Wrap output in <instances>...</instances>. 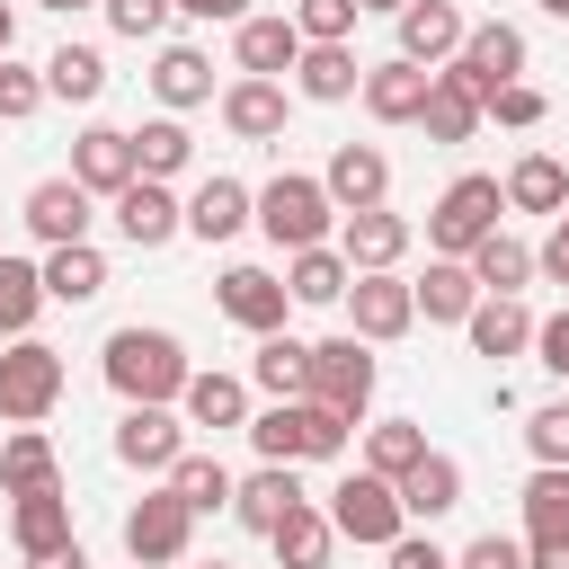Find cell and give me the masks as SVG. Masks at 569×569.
Returning <instances> with one entry per match:
<instances>
[{"mask_svg": "<svg viewBox=\"0 0 569 569\" xmlns=\"http://www.w3.org/2000/svg\"><path fill=\"white\" fill-rule=\"evenodd\" d=\"M480 116H498L507 133H533V124H542V89H533V80H507V89H498Z\"/></svg>", "mask_w": 569, "mask_h": 569, "instance_id": "49", "label": "cell"}, {"mask_svg": "<svg viewBox=\"0 0 569 569\" xmlns=\"http://www.w3.org/2000/svg\"><path fill=\"white\" fill-rule=\"evenodd\" d=\"M418 453H427V427H418V418H373V427H365V462H356V471H373V480H400Z\"/></svg>", "mask_w": 569, "mask_h": 569, "instance_id": "42", "label": "cell"}, {"mask_svg": "<svg viewBox=\"0 0 569 569\" xmlns=\"http://www.w3.org/2000/svg\"><path fill=\"white\" fill-rule=\"evenodd\" d=\"M409 213H391V204H365V213H338V258L356 267V276H391L400 258H409Z\"/></svg>", "mask_w": 569, "mask_h": 569, "instance_id": "13", "label": "cell"}, {"mask_svg": "<svg viewBox=\"0 0 569 569\" xmlns=\"http://www.w3.org/2000/svg\"><path fill=\"white\" fill-rule=\"evenodd\" d=\"M356 9H365V18H373V9H382V18H400V9H409V0H356Z\"/></svg>", "mask_w": 569, "mask_h": 569, "instance_id": "59", "label": "cell"}, {"mask_svg": "<svg viewBox=\"0 0 569 569\" xmlns=\"http://www.w3.org/2000/svg\"><path fill=\"white\" fill-rule=\"evenodd\" d=\"M284 89L311 98V107H347L365 89V62H356V44H302L293 71H284Z\"/></svg>", "mask_w": 569, "mask_h": 569, "instance_id": "19", "label": "cell"}, {"mask_svg": "<svg viewBox=\"0 0 569 569\" xmlns=\"http://www.w3.org/2000/svg\"><path fill=\"white\" fill-rule=\"evenodd\" d=\"M462 338H471V356H489V365L525 356V347H533V311H525V293H480L471 320H462Z\"/></svg>", "mask_w": 569, "mask_h": 569, "instance_id": "24", "label": "cell"}, {"mask_svg": "<svg viewBox=\"0 0 569 569\" xmlns=\"http://www.w3.org/2000/svg\"><path fill=\"white\" fill-rule=\"evenodd\" d=\"M36 107H44V71H27V62L9 53V62H0V124H27Z\"/></svg>", "mask_w": 569, "mask_h": 569, "instance_id": "48", "label": "cell"}, {"mask_svg": "<svg viewBox=\"0 0 569 569\" xmlns=\"http://www.w3.org/2000/svg\"><path fill=\"white\" fill-rule=\"evenodd\" d=\"M53 400H62V347L9 338L0 347V418L9 427H36V418H53Z\"/></svg>", "mask_w": 569, "mask_h": 569, "instance_id": "7", "label": "cell"}, {"mask_svg": "<svg viewBox=\"0 0 569 569\" xmlns=\"http://www.w3.org/2000/svg\"><path fill=\"white\" fill-rule=\"evenodd\" d=\"M533 365H542L551 382H569V302H560L551 320H533Z\"/></svg>", "mask_w": 569, "mask_h": 569, "instance_id": "51", "label": "cell"}, {"mask_svg": "<svg viewBox=\"0 0 569 569\" xmlns=\"http://www.w3.org/2000/svg\"><path fill=\"white\" fill-rule=\"evenodd\" d=\"M36 9H53V18H71V9H98V0H36Z\"/></svg>", "mask_w": 569, "mask_h": 569, "instance_id": "58", "label": "cell"}, {"mask_svg": "<svg viewBox=\"0 0 569 569\" xmlns=\"http://www.w3.org/2000/svg\"><path fill=\"white\" fill-rule=\"evenodd\" d=\"M347 436H356V418H338V409H320V400H267V409L249 418L258 462H338Z\"/></svg>", "mask_w": 569, "mask_h": 569, "instance_id": "3", "label": "cell"}, {"mask_svg": "<svg viewBox=\"0 0 569 569\" xmlns=\"http://www.w3.org/2000/svg\"><path fill=\"white\" fill-rule=\"evenodd\" d=\"M320 187H329V204H338V213L391 204V160H382V142H338V151H329V169H320Z\"/></svg>", "mask_w": 569, "mask_h": 569, "instance_id": "15", "label": "cell"}, {"mask_svg": "<svg viewBox=\"0 0 569 569\" xmlns=\"http://www.w3.org/2000/svg\"><path fill=\"white\" fill-rule=\"evenodd\" d=\"M27 569H89V551H80V542H62V551H44V560H27Z\"/></svg>", "mask_w": 569, "mask_h": 569, "instance_id": "56", "label": "cell"}, {"mask_svg": "<svg viewBox=\"0 0 569 569\" xmlns=\"http://www.w3.org/2000/svg\"><path fill=\"white\" fill-rule=\"evenodd\" d=\"M498 213H507L498 178H489V169H462V178L427 204V249H436V258H471V249L498 231Z\"/></svg>", "mask_w": 569, "mask_h": 569, "instance_id": "4", "label": "cell"}, {"mask_svg": "<svg viewBox=\"0 0 569 569\" xmlns=\"http://www.w3.org/2000/svg\"><path fill=\"white\" fill-rule=\"evenodd\" d=\"M516 507H525V542H533V533H569V471H542V462H533V480H525Z\"/></svg>", "mask_w": 569, "mask_h": 569, "instance_id": "44", "label": "cell"}, {"mask_svg": "<svg viewBox=\"0 0 569 569\" xmlns=\"http://www.w3.org/2000/svg\"><path fill=\"white\" fill-rule=\"evenodd\" d=\"M98 9H107V27L133 36V44H160L169 18H178V0H98Z\"/></svg>", "mask_w": 569, "mask_h": 569, "instance_id": "47", "label": "cell"}, {"mask_svg": "<svg viewBox=\"0 0 569 569\" xmlns=\"http://www.w3.org/2000/svg\"><path fill=\"white\" fill-rule=\"evenodd\" d=\"M0 489H9V498L62 489V453H53L44 427H9V436H0Z\"/></svg>", "mask_w": 569, "mask_h": 569, "instance_id": "31", "label": "cell"}, {"mask_svg": "<svg viewBox=\"0 0 569 569\" xmlns=\"http://www.w3.org/2000/svg\"><path fill=\"white\" fill-rule=\"evenodd\" d=\"M293 53H302V36H293V18H276V9H267V18L249 9V18L231 27V62H240V80H284Z\"/></svg>", "mask_w": 569, "mask_h": 569, "instance_id": "22", "label": "cell"}, {"mask_svg": "<svg viewBox=\"0 0 569 569\" xmlns=\"http://www.w3.org/2000/svg\"><path fill=\"white\" fill-rule=\"evenodd\" d=\"M204 569H231V560H204Z\"/></svg>", "mask_w": 569, "mask_h": 569, "instance_id": "61", "label": "cell"}, {"mask_svg": "<svg viewBox=\"0 0 569 569\" xmlns=\"http://www.w3.org/2000/svg\"><path fill=\"white\" fill-rule=\"evenodd\" d=\"M249 382H258L267 400H302V382H311V338L267 329V338H258V356H249Z\"/></svg>", "mask_w": 569, "mask_h": 569, "instance_id": "35", "label": "cell"}, {"mask_svg": "<svg viewBox=\"0 0 569 569\" xmlns=\"http://www.w3.org/2000/svg\"><path fill=\"white\" fill-rule=\"evenodd\" d=\"M427 80H436V71H418V62H400V53H391V62H365V89H356V98H365V116H373V124H418Z\"/></svg>", "mask_w": 569, "mask_h": 569, "instance_id": "26", "label": "cell"}, {"mask_svg": "<svg viewBox=\"0 0 569 569\" xmlns=\"http://www.w3.org/2000/svg\"><path fill=\"white\" fill-rule=\"evenodd\" d=\"M338 311H347V338H365V347H391V338L418 329V302H409V276L400 267L391 276H356Z\"/></svg>", "mask_w": 569, "mask_h": 569, "instance_id": "10", "label": "cell"}, {"mask_svg": "<svg viewBox=\"0 0 569 569\" xmlns=\"http://www.w3.org/2000/svg\"><path fill=\"white\" fill-rule=\"evenodd\" d=\"M36 276H44V302H71V311H80V302H98V293H107V249H98V240L44 249V258H36Z\"/></svg>", "mask_w": 569, "mask_h": 569, "instance_id": "29", "label": "cell"}, {"mask_svg": "<svg viewBox=\"0 0 569 569\" xmlns=\"http://www.w3.org/2000/svg\"><path fill=\"white\" fill-rule=\"evenodd\" d=\"M373 382H382L373 347L338 329V338L311 347V382H302V400H320V409H338V418H365V409H373Z\"/></svg>", "mask_w": 569, "mask_h": 569, "instance_id": "5", "label": "cell"}, {"mask_svg": "<svg viewBox=\"0 0 569 569\" xmlns=\"http://www.w3.org/2000/svg\"><path fill=\"white\" fill-rule=\"evenodd\" d=\"M71 178L89 196H124L133 187V133L124 124H80L71 133Z\"/></svg>", "mask_w": 569, "mask_h": 569, "instance_id": "20", "label": "cell"}, {"mask_svg": "<svg viewBox=\"0 0 569 569\" xmlns=\"http://www.w3.org/2000/svg\"><path fill=\"white\" fill-rule=\"evenodd\" d=\"M462 36H471V18L453 0H409L400 9V62H418V71H445L462 53Z\"/></svg>", "mask_w": 569, "mask_h": 569, "instance_id": "18", "label": "cell"}, {"mask_svg": "<svg viewBox=\"0 0 569 569\" xmlns=\"http://www.w3.org/2000/svg\"><path fill=\"white\" fill-rule=\"evenodd\" d=\"M462 267H471V284H480V293H525V284H533V249H525L507 222H498V231H489Z\"/></svg>", "mask_w": 569, "mask_h": 569, "instance_id": "39", "label": "cell"}, {"mask_svg": "<svg viewBox=\"0 0 569 569\" xmlns=\"http://www.w3.org/2000/svg\"><path fill=\"white\" fill-rule=\"evenodd\" d=\"M267 551H276V569H329V551H338V525H329V507H293L276 533H267Z\"/></svg>", "mask_w": 569, "mask_h": 569, "instance_id": "36", "label": "cell"}, {"mask_svg": "<svg viewBox=\"0 0 569 569\" xmlns=\"http://www.w3.org/2000/svg\"><path fill=\"white\" fill-rule=\"evenodd\" d=\"M498 196H507V213H560V204H569V169H560L551 151H525V160L498 178Z\"/></svg>", "mask_w": 569, "mask_h": 569, "instance_id": "37", "label": "cell"}, {"mask_svg": "<svg viewBox=\"0 0 569 569\" xmlns=\"http://www.w3.org/2000/svg\"><path fill=\"white\" fill-rule=\"evenodd\" d=\"M284 18H293V36H302V44H347L365 9H356V0H293Z\"/></svg>", "mask_w": 569, "mask_h": 569, "instance_id": "45", "label": "cell"}, {"mask_svg": "<svg viewBox=\"0 0 569 569\" xmlns=\"http://www.w3.org/2000/svg\"><path fill=\"white\" fill-rule=\"evenodd\" d=\"M178 418H187V427H213V436H222V427H249V382H240V373H204V365H196V373H187V391H178Z\"/></svg>", "mask_w": 569, "mask_h": 569, "instance_id": "33", "label": "cell"}, {"mask_svg": "<svg viewBox=\"0 0 569 569\" xmlns=\"http://www.w3.org/2000/svg\"><path fill=\"white\" fill-rule=\"evenodd\" d=\"M249 231V187L240 178H204L196 196H187V240H204V249H222V240H240Z\"/></svg>", "mask_w": 569, "mask_h": 569, "instance_id": "28", "label": "cell"}, {"mask_svg": "<svg viewBox=\"0 0 569 569\" xmlns=\"http://www.w3.org/2000/svg\"><path fill=\"white\" fill-rule=\"evenodd\" d=\"M89 204H98V196H89L80 178H36L27 204H18V222H27L44 249H71V240H89V222H98Z\"/></svg>", "mask_w": 569, "mask_h": 569, "instance_id": "14", "label": "cell"}, {"mask_svg": "<svg viewBox=\"0 0 569 569\" xmlns=\"http://www.w3.org/2000/svg\"><path fill=\"white\" fill-rule=\"evenodd\" d=\"M525 453H533L542 471H569V400H542V409L525 418Z\"/></svg>", "mask_w": 569, "mask_h": 569, "instance_id": "46", "label": "cell"}, {"mask_svg": "<svg viewBox=\"0 0 569 569\" xmlns=\"http://www.w3.org/2000/svg\"><path fill=\"white\" fill-rule=\"evenodd\" d=\"M187 542H196V516L178 507L169 480L124 507V560H133V569H169V560H187Z\"/></svg>", "mask_w": 569, "mask_h": 569, "instance_id": "8", "label": "cell"}, {"mask_svg": "<svg viewBox=\"0 0 569 569\" xmlns=\"http://www.w3.org/2000/svg\"><path fill=\"white\" fill-rule=\"evenodd\" d=\"M9 542H18V560H44V551L80 542V533H71V489H36V498H9Z\"/></svg>", "mask_w": 569, "mask_h": 569, "instance_id": "27", "label": "cell"}, {"mask_svg": "<svg viewBox=\"0 0 569 569\" xmlns=\"http://www.w3.org/2000/svg\"><path fill=\"white\" fill-rule=\"evenodd\" d=\"M151 98H160V116L213 107V53L204 44H160L151 53Z\"/></svg>", "mask_w": 569, "mask_h": 569, "instance_id": "23", "label": "cell"}, {"mask_svg": "<svg viewBox=\"0 0 569 569\" xmlns=\"http://www.w3.org/2000/svg\"><path fill=\"white\" fill-rule=\"evenodd\" d=\"M9 44H18V9L0 0V62H9Z\"/></svg>", "mask_w": 569, "mask_h": 569, "instance_id": "57", "label": "cell"}, {"mask_svg": "<svg viewBox=\"0 0 569 569\" xmlns=\"http://www.w3.org/2000/svg\"><path fill=\"white\" fill-rule=\"evenodd\" d=\"M525 569H569V533H533L525 542Z\"/></svg>", "mask_w": 569, "mask_h": 569, "instance_id": "55", "label": "cell"}, {"mask_svg": "<svg viewBox=\"0 0 569 569\" xmlns=\"http://www.w3.org/2000/svg\"><path fill=\"white\" fill-rule=\"evenodd\" d=\"M533 276H551V284H560V293H569V204H560V213H551V240H542V249H533Z\"/></svg>", "mask_w": 569, "mask_h": 569, "instance_id": "53", "label": "cell"}, {"mask_svg": "<svg viewBox=\"0 0 569 569\" xmlns=\"http://www.w3.org/2000/svg\"><path fill=\"white\" fill-rule=\"evenodd\" d=\"M347 284H356V267L338 258V240H320V249H293V258H284V293H293V302H311V311H338V302H347Z\"/></svg>", "mask_w": 569, "mask_h": 569, "instance_id": "32", "label": "cell"}, {"mask_svg": "<svg viewBox=\"0 0 569 569\" xmlns=\"http://www.w3.org/2000/svg\"><path fill=\"white\" fill-rule=\"evenodd\" d=\"M249 222L293 258V249H320V240L338 231V204H329V187H320L311 169H276L267 187H249Z\"/></svg>", "mask_w": 569, "mask_h": 569, "instance_id": "2", "label": "cell"}, {"mask_svg": "<svg viewBox=\"0 0 569 569\" xmlns=\"http://www.w3.org/2000/svg\"><path fill=\"white\" fill-rule=\"evenodd\" d=\"M116 204V231L133 240V249H169L178 231H187V196H169L160 178H133L124 196H107Z\"/></svg>", "mask_w": 569, "mask_h": 569, "instance_id": "16", "label": "cell"}, {"mask_svg": "<svg viewBox=\"0 0 569 569\" xmlns=\"http://www.w3.org/2000/svg\"><path fill=\"white\" fill-rule=\"evenodd\" d=\"M382 560H391V569H453V551H445L436 533H418V525H409V533H400Z\"/></svg>", "mask_w": 569, "mask_h": 569, "instance_id": "52", "label": "cell"}, {"mask_svg": "<svg viewBox=\"0 0 569 569\" xmlns=\"http://www.w3.org/2000/svg\"><path fill=\"white\" fill-rule=\"evenodd\" d=\"M418 133L436 142V151H453V142H471L480 133V98L453 80V71H436L427 80V107H418Z\"/></svg>", "mask_w": 569, "mask_h": 569, "instance_id": "34", "label": "cell"}, {"mask_svg": "<svg viewBox=\"0 0 569 569\" xmlns=\"http://www.w3.org/2000/svg\"><path fill=\"white\" fill-rule=\"evenodd\" d=\"M178 18H196V27H240L249 0H178Z\"/></svg>", "mask_w": 569, "mask_h": 569, "instance_id": "54", "label": "cell"}, {"mask_svg": "<svg viewBox=\"0 0 569 569\" xmlns=\"http://www.w3.org/2000/svg\"><path fill=\"white\" fill-rule=\"evenodd\" d=\"M480 107L507 89V80H525V27H507V18H471V36H462V53L445 62Z\"/></svg>", "mask_w": 569, "mask_h": 569, "instance_id": "9", "label": "cell"}, {"mask_svg": "<svg viewBox=\"0 0 569 569\" xmlns=\"http://www.w3.org/2000/svg\"><path fill=\"white\" fill-rule=\"evenodd\" d=\"M98 373H107V391L124 400V409H178V391H187V347L169 338V329H142V320H124V329H107V347H98Z\"/></svg>", "mask_w": 569, "mask_h": 569, "instance_id": "1", "label": "cell"}, {"mask_svg": "<svg viewBox=\"0 0 569 569\" xmlns=\"http://www.w3.org/2000/svg\"><path fill=\"white\" fill-rule=\"evenodd\" d=\"M213 116H222L231 142H284L293 89H284V80H222V89H213Z\"/></svg>", "mask_w": 569, "mask_h": 569, "instance_id": "12", "label": "cell"}, {"mask_svg": "<svg viewBox=\"0 0 569 569\" xmlns=\"http://www.w3.org/2000/svg\"><path fill=\"white\" fill-rule=\"evenodd\" d=\"M293 507H302V480H293V462H258L249 480H231V525H240V533H276Z\"/></svg>", "mask_w": 569, "mask_h": 569, "instance_id": "21", "label": "cell"}, {"mask_svg": "<svg viewBox=\"0 0 569 569\" xmlns=\"http://www.w3.org/2000/svg\"><path fill=\"white\" fill-rule=\"evenodd\" d=\"M391 489H400V516H409V525H436V516H453V507H462V462L427 445Z\"/></svg>", "mask_w": 569, "mask_h": 569, "instance_id": "25", "label": "cell"}, {"mask_svg": "<svg viewBox=\"0 0 569 569\" xmlns=\"http://www.w3.org/2000/svg\"><path fill=\"white\" fill-rule=\"evenodd\" d=\"M213 311H222L231 329L267 338V329H284L293 293H284V276H276V267H222V276H213Z\"/></svg>", "mask_w": 569, "mask_h": 569, "instance_id": "11", "label": "cell"}, {"mask_svg": "<svg viewBox=\"0 0 569 569\" xmlns=\"http://www.w3.org/2000/svg\"><path fill=\"white\" fill-rule=\"evenodd\" d=\"M453 569H525V542H516V533H471V542L453 551Z\"/></svg>", "mask_w": 569, "mask_h": 569, "instance_id": "50", "label": "cell"}, {"mask_svg": "<svg viewBox=\"0 0 569 569\" xmlns=\"http://www.w3.org/2000/svg\"><path fill=\"white\" fill-rule=\"evenodd\" d=\"M36 71H44V98H62V107H89L107 89V53L98 44H53Z\"/></svg>", "mask_w": 569, "mask_h": 569, "instance_id": "38", "label": "cell"}, {"mask_svg": "<svg viewBox=\"0 0 569 569\" xmlns=\"http://www.w3.org/2000/svg\"><path fill=\"white\" fill-rule=\"evenodd\" d=\"M409 302H418V320L462 329V320H471V302H480V284H471V267H462V258H427V276H409Z\"/></svg>", "mask_w": 569, "mask_h": 569, "instance_id": "30", "label": "cell"}, {"mask_svg": "<svg viewBox=\"0 0 569 569\" xmlns=\"http://www.w3.org/2000/svg\"><path fill=\"white\" fill-rule=\"evenodd\" d=\"M187 160H196V133H187L178 116H151V124H133V178H160V187H169Z\"/></svg>", "mask_w": 569, "mask_h": 569, "instance_id": "40", "label": "cell"}, {"mask_svg": "<svg viewBox=\"0 0 569 569\" xmlns=\"http://www.w3.org/2000/svg\"><path fill=\"white\" fill-rule=\"evenodd\" d=\"M169 489H178L187 516H222V507H231V471H222L213 453H178V462H169Z\"/></svg>", "mask_w": 569, "mask_h": 569, "instance_id": "43", "label": "cell"}, {"mask_svg": "<svg viewBox=\"0 0 569 569\" xmlns=\"http://www.w3.org/2000/svg\"><path fill=\"white\" fill-rule=\"evenodd\" d=\"M542 18H560V27H569V0H542Z\"/></svg>", "mask_w": 569, "mask_h": 569, "instance_id": "60", "label": "cell"}, {"mask_svg": "<svg viewBox=\"0 0 569 569\" xmlns=\"http://www.w3.org/2000/svg\"><path fill=\"white\" fill-rule=\"evenodd\" d=\"M36 311H44L36 258H9V249H0V347H9V338H36Z\"/></svg>", "mask_w": 569, "mask_h": 569, "instance_id": "41", "label": "cell"}, {"mask_svg": "<svg viewBox=\"0 0 569 569\" xmlns=\"http://www.w3.org/2000/svg\"><path fill=\"white\" fill-rule=\"evenodd\" d=\"M329 525H338V542H356V551H391V542L409 533L400 489L373 480V471H347V480L329 489Z\"/></svg>", "mask_w": 569, "mask_h": 569, "instance_id": "6", "label": "cell"}, {"mask_svg": "<svg viewBox=\"0 0 569 569\" xmlns=\"http://www.w3.org/2000/svg\"><path fill=\"white\" fill-rule=\"evenodd\" d=\"M178 453H187V418H178V409H124V418H116V462H124V471H160V480H169Z\"/></svg>", "mask_w": 569, "mask_h": 569, "instance_id": "17", "label": "cell"}]
</instances>
